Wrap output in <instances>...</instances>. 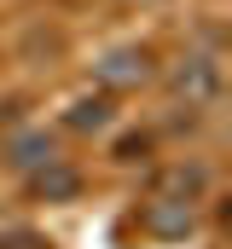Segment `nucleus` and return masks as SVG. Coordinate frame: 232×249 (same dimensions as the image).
<instances>
[{
  "label": "nucleus",
  "mask_w": 232,
  "mask_h": 249,
  "mask_svg": "<svg viewBox=\"0 0 232 249\" xmlns=\"http://www.w3.org/2000/svg\"><path fill=\"white\" fill-rule=\"evenodd\" d=\"M93 75H99L105 87H116V93H128V87H145V81H151V58H145L139 47H122V53L93 64Z\"/></svg>",
  "instance_id": "1"
},
{
  "label": "nucleus",
  "mask_w": 232,
  "mask_h": 249,
  "mask_svg": "<svg viewBox=\"0 0 232 249\" xmlns=\"http://www.w3.org/2000/svg\"><path fill=\"white\" fill-rule=\"evenodd\" d=\"M145 226L157 238H186L192 232V197H151L145 203Z\"/></svg>",
  "instance_id": "2"
},
{
  "label": "nucleus",
  "mask_w": 232,
  "mask_h": 249,
  "mask_svg": "<svg viewBox=\"0 0 232 249\" xmlns=\"http://www.w3.org/2000/svg\"><path fill=\"white\" fill-rule=\"evenodd\" d=\"M174 87H180L186 99H215V87H221V64H215V58H186V70L174 75Z\"/></svg>",
  "instance_id": "3"
},
{
  "label": "nucleus",
  "mask_w": 232,
  "mask_h": 249,
  "mask_svg": "<svg viewBox=\"0 0 232 249\" xmlns=\"http://www.w3.org/2000/svg\"><path fill=\"white\" fill-rule=\"evenodd\" d=\"M35 162H53L47 133H29V139H18V145H12V168H35Z\"/></svg>",
  "instance_id": "4"
},
{
  "label": "nucleus",
  "mask_w": 232,
  "mask_h": 249,
  "mask_svg": "<svg viewBox=\"0 0 232 249\" xmlns=\"http://www.w3.org/2000/svg\"><path fill=\"white\" fill-rule=\"evenodd\" d=\"M70 127H111V99H81L76 110H70Z\"/></svg>",
  "instance_id": "5"
},
{
  "label": "nucleus",
  "mask_w": 232,
  "mask_h": 249,
  "mask_svg": "<svg viewBox=\"0 0 232 249\" xmlns=\"http://www.w3.org/2000/svg\"><path fill=\"white\" fill-rule=\"evenodd\" d=\"M35 186L47 191V197H76V186H81V180H76V174H70V168H53V174H41V180H35Z\"/></svg>",
  "instance_id": "6"
},
{
  "label": "nucleus",
  "mask_w": 232,
  "mask_h": 249,
  "mask_svg": "<svg viewBox=\"0 0 232 249\" xmlns=\"http://www.w3.org/2000/svg\"><path fill=\"white\" fill-rule=\"evenodd\" d=\"M0 249H47V238H35V232H6Z\"/></svg>",
  "instance_id": "7"
},
{
  "label": "nucleus",
  "mask_w": 232,
  "mask_h": 249,
  "mask_svg": "<svg viewBox=\"0 0 232 249\" xmlns=\"http://www.w3.org/2000/svg\"><path fill=\"white\" fill-rule=\"evenodd\" d=\"M116 157H122V162H139V157H145V133H139V139H122Z\"/></svg>",
  "instance_id": "8"
}]
</instances>
